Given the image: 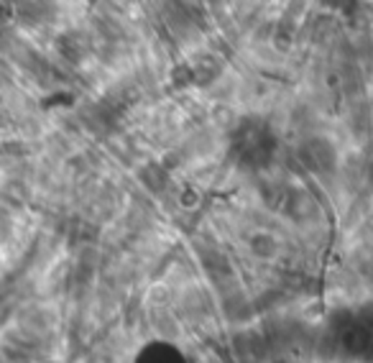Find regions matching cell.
Here are the masks:
<instances>
[{"label": "cell", "instance_id": "obj_1", "mask_svg": "<svg viewBox=\"0 0 373 363\" xmlns=\"http://www.w3.org/2000/svg\"><path fill=\"white\" fill-rule=\"evenodd\" d=\"M11 231H13V223H11L6 210H0V243H6L8 238H11Z\"/></svg>", "mask_w": 373, "mask_h": 363}]
</instances>
